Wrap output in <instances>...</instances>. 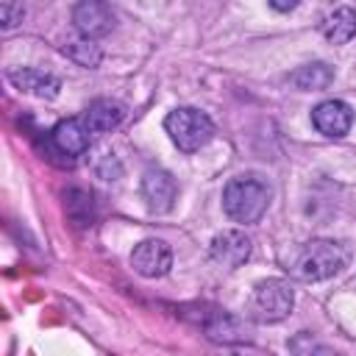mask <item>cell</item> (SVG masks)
<instances>
[{
	"label": "cell",
	"instance_id": "10",
	"mask_svg": "<svg viewBox=\"0 0 356 356\" xmlns=\"http://www.w3.org/2000/svg\"><path fill=\"white\" fill-rule=\"evenodd\" d=\"M312 122L320 134L325 136H345L353 125V108L345 100H323L314 111H312Z\"/></svg>",
	"mask_w": 356,
	"mask_h": 356
},
{
	"label": "cell",
	"instance_id": "4",
	"mask_svg": "<svg viewBox=\"0 0 356 356\" xmlns=\"http://www.w3.org/2000/svg\"><path fill=\"white\" fill-rule=\"evenodd\" d=\"M292 303H295V295H292L289 284L281 278H267L253 286L248 312L259 323H278L292 312Z\"/></svg>",
	"mask_w": 356,
	"mask_h": 356
},
{
	"label": "cell",
	"instance_id": "9",
	"mask_svg": "<svg viewBox=\"0 0 356 356\" xmlns=\"http://www.w3.org/2000/svg\"><path fill=\"white\" fill-rule=\"evenodd\" d=\"M175 192H178V186H175V178L170 172L147 170L142 175V197H145L150 211H156V214L170 211L172 203H175Z\"/></svg>",
	"mask_w": 356,
	"mask_h": 356
},
{
	"label": "cell",
	"instance_id": "11",
	"mask_svg": "<svg viewBox=\"0 0 356 356\" xmlns=\"http://www.w3.org/2000/svg\"><path fill=\"white\" fill-rule=\"evenodd\" d=\"M11 83L28 95H36V97H56L58 89H61V81L50 72H42V70H33V67H22V70H11L8 72Z\"/></svg>",
	"mask_w": 356,
	"mask_h": 356
},
{
	"label": "cell",
	"instance_id": "6",
	"mask_svg": "<svg viewBox=\"0 0 356 356\" xmlns=\"http://www.w3.org/2000/svg\"><path fill=\"white\" fill-rule=\"evenodd\" d=\"M50 142L53 147L61 153V156H83L89 150V142H92V131L89 125L83 122V117H70V120H61L53 131H50Z\"/></svg>",
	"mask_w": 356,
	"mask_h": 356
},
{
	"label": "cell",
	"instance_id": "5",
	"mask_svg": "<svg viewBox=\"0 0 356 356\" xmlns=\"http://www.w3.org/2000/svg\"><path fill=\"white\" fill-rule=\"evenodd\" d=\"M131 267L145 278H159L172 267V250L161 239H145L134 248Z\"/></svg>",
	"mask_w": 356,
	"mask_h": 356
},
{
	"label": "cell",
	"instance_id": "1",
	"mask_svg": "<svg viewBox=\"0 0 356 356\" xmlns=\"http://www.w3.org/2000/svg\"><path fill=\"white\" fill-rule=\"evenodd\" d=\"M348 264V248L334 239H309L289 250L284 267L300 281H325Z\"/></svg>",
	"mask_w": 356,
	"mask_h": 356
},
{
	"label": "cell",
	"instance_id": "15",
	"mask_svg": "<svg viewBox=\"0 0 356 356\" xmlns=\"http://www.w3.org/2000/svg\"><path fill=\"white\" fill-rule=\"evenodd\" d=\"M206 331H209L211 339H220V342H239V339H248V328H242V323L234 320V317H220V320L211 323Z\"/></svg>",
	"mask_w": 356,
	"mask_h": 356
},
{
	"label": "cell",
	"instance_id": "16",
	"mask_svg": "<svg viewBox=\"0 0 356 356\" xmlns=\"http://www.w3.org/2000/svg\"><path fill=\"white\" fill-rule=\"evenodd\" d=\"M64 53H67L70 58H75L78 64H83V67H95V64L100 61V50H97V44H95L89 36L81 39V42L64 44Z\"/></svg>",
	"mask_w": 356,
	"mask_h": 356
},
{
	"label": "cell",
	"instance_id": "3",
	"mask_svg": "<svg viewBox=\"0 0 356 356\" xmlns=\"http://www.w3.org/2000/svg\"><path fill=\"white\" fill-rule=\"evenodd\" d=\"M164 131L170 134L172 145L184 153H195L200 150L211 134H214V122L209 114H203L200 108L192 106H178L164 117Z\"/></svg>",
	"mask_w": 356,
	"mask_h": 356
},
{
	"label": "cell",
	"instance_id": "12",
	"mask_svg": "<svg viewBox=\"0 0 356 356\" xmlns=\"http://www.w3.org/2000/svg\"><path fill=\"white\" fill-rule=\"evenodd\" d=\"M83 122L89 125L92 134H106L111 128H117L125 117V108L117 103V100H108V97H100V100H92L89 108L81 114Z\"/></svg>",
	"mask_w": 356,
	"mask_h": 356
},
{
	"label": "cell",
	"instance_id": "8",
	"mask_svg": "<svg viewBox=\"0 0 356 356\" xmlns=\"http://www.w3.org/2000/svg\"><path fill=\"white\" fill-rule=\"evenodd\" d=\"M72 22L83 36L95 39V36H106L114 28V14L103 0H81L72 8Z\"/></svg>",
	"mask_w": 356,
	"mask_h": 356
},
{
	"label": "cell",
	"instance_id": "14",
	"mask_svg": "<svg viewBox=\"0 0 356 356\" xmlns=\"http://www.w3.org/2000/svg\"><path fill=\"white\" fill-rule=\"evenodd\" d=\"M289 81L298 89H312L314 92V89H325L334 81V70L328 64H323V61H314V64H306V67L295 70L289 75Z\"/></svg>",
	"mask_w": 356,
	"mask_h": 356
},
{
	"label": "cell",
	"instance_id": "7",
	"mask_svg": "<svg viewBox=\"0 0 356 356\" xmlns=\"http://www.w3.org/2000/svg\"><path fill=\"white\" fill-rule=\"evenodd\" d=\"M209 256H211L214 264H220L225 270H236L250 256V239L242 231H222L211 239Z\"/></svg>",
	"mask_w": 356,
	"mask_h": 356
},
{
	"label": "cell",
	"instance_id": "13",
	"mask_svg": "<svg viewBox=\"0 0 356 356\" xmlns=\"http://www.w3.org/2000/svg\"><path fill=\"white\" fill-rule=\"evenodd\" d=\"M323 36L334 44H345L356 36V11L348 6L334 8L325 19H323Z\"/></svg>",
	"mask_w": 356,
	"mask_h": 356
},
{
	"label": "cell",
	"instance_id": "18",
	"mask_svg": "<svg viewBox=\"0 0 356 356\" xmlns=\"http://www.w3.org/2000/svg\"><path fill=\"white\" fill-rule=\"evenodd\" d=\"M267 3H270L275 11H292V8H295L300 0H267Z\"/></svg>",
	"mask_w": 356,
	"mask_h": 356
},
{
	"label": "cell",
	"instance_id": "2",
	"mask_svg": "<svg viewBox=\"0 0 356 356\" xmlns=\"http://www.w3.org/2000/svg\"><path fill=\"white\" fill-rule=\"evenodd\" d=\"M270 206V186L259 175H236L222 189V209L234 222L250 225L264 217Z\"/></svg>",
	"mask_w": 356,
	"mask_h": 356
},
{
	"label": "cell",
	"instance_id": "17",
	"mask_svg": "<svg viewBox=\"0 0 356 356\" xmlns=\"http://www.w3.org/2000/svg\"><path fill=\"white\" fill-rule=\"evenodd\" d=\"M19 19H22V3L3 0V28H14Z\"/></svg>",
	"mask_w": 356,
	"mask_h": 356
}]
</instances>
